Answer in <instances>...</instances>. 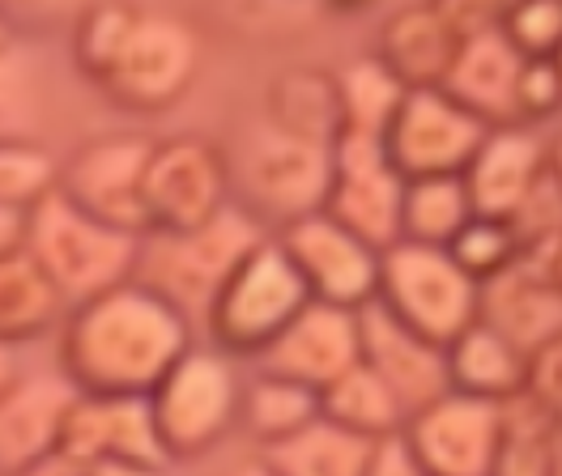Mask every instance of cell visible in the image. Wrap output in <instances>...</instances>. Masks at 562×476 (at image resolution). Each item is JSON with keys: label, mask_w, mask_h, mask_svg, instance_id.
I'll return each mask as SVG.
<instances>
[{"label": "cell", "mask_w": 562, "mask_h": 476, "mask_svg": "<svg viewBox=\"0 0 562 476\" xmlns=\"http://www.w3.org/2000/svg\"><path fill=\"white\" fill-rule=\"evenodd\" d=\"M192 324L137 281L72 306L60 332V374L81 396H149L196 344Z\"/></svg>", "instance_id": "cell-1"}, {"label": "cell", "mask_w": 562, "mask_h": 476, "mask_svg": "<svg viewBox=\"0 0 562 476\" xmlns=\"http://www.w3.org/2000/svg\"><path fill=\"white\" fill-rule=\"evenodd\" d=\"M269 238V230L231 201L210 222L176 230V235H145L137 247L133 281L158 294L162 303L179 310L192 328L205 324L217 290L231 281V272Z\"/></svg>", "instance_id": "cell-2"}, {"label": "cell", "mask_w": 562, "mask_h": 476, "mask_svg": "<svg viewBox=\"0 0 562 476\" xmlns=\"http://www.w3.org/2000/svg\"><path fill=\"white\" fill-rule=\"evenodd\" d=\"M137 247V235L111 230L103 222L86 217L60 192L38 201L22 222V251L43 269L69 310L133 281Z\"/></svg>", "instance_id": "cell-3"}, {"label": "cell", "mask_w": 562, "mask_h": 476, "mask_svg": "<svg viewBox=\"0 0 562 476\" xmlns=\"http://www.w3.org/2000/svg\"><path fill=\"white\" fill-rule=\"evenodd\" d=\"M239 392L244 378L235 358L213 344H192L145 396L167 460H201L222 446L231 430H239Z\"/></svg>", "instance_id": "cell-4"}, {"label": "cell", "mask_w": 562, "mask_h": 476, "mask_svg": "<svg viewBox=\"0 0 562 476\" xmlns=\"http://www.w3.org/2000/svg\"><path fill=\"white\" fill-rule=\"evenodd\" d=\"M307 303L312 298H307L299 272L269 235L217 290L201 328L210 332V344L217 353L260 358Z\"/></svg>", "instance_id": "cell-5"}, {"label": "cell", "mask_w": 562, "mask_h": 476, "mask_svg": "<svg viewBox=\"0 0 562 476\" xmlns=\"http://www.w3.org/2000/svg\"><path fill=\"white\" fill-rule=\"evenodd\" d=\"M375 303L430 344H452L469 324H477V281L439 247L392 242L380 251Z\"/></svg>", "instance_id": "cell-6"}, {"label": "cell", "mask_w": 562, "mask_h": 476, "mask_svg": "<svg viewBox=\"0 0 562 476\" xmlns=\"http://www.w3.org/2000/svg\"><path fill=\"white\" fill-rule=\"evenodd\" d=\"M196 34L171 13L133 9L94 86L124 111H167L196 77Z\"/></svg>", "instance_id": "cell-7"}, {"label": "cell", "mask_w": 562, "mask_h": 476, "mask_svg": "<svg viewBox=\"0 0 562 476\" xmlns=\"http://www.w3.org/2000/svg\"><path fill=\"white\" fill-rule=\"evenodd\" d=\"M328 174H333V149L285 136L265 124L260 133L247 136L239 158L231 162V188L239 183L244 192L239 208H247L260 226L278 222L281 230L324 208Z\"/></svg>", "instance_id": "cell-8"}, {"label": "cell", "mask_w": 562, "mask_h": 476, "mask_svg": "<svg viewBox=\"0 0 562 476\" xmlns=\"http://www.w3.org/2000/svg\"><path fill=\"white\" fill-rule=\"evenodd\" d=\"M140 204H145V235H176L210 222L213 213L231 204V158L201 136L154 140Z\"/></svg>", "instance_id": "cell-9"}, {"label": "cell", "mask_w": 562, "mask_h": 476, "mask_svg": "<svg viewBox=\"0 0 562 476\" xmlns=\"http://www.w3.org/2000/svg\"><path fill=\"white\" fill-rule=\"evenodd\" d=\"M486 133L491 128L457 106L443 90H405L380 145L401 179H435L469 167Z\"/></svg>", "instance_id": "cell-10"}, {"label": "cell", "mask_w": 562, "mask_h": 476, "mask_svg": "<svg viewBox=\"0 0 562 476\" xmlns=\"http://www.w3.org/2000/svg\"><path fill=\"white\" fill-rule=\"evenodd\" d=\"M559 230L525 242L512 269L477 285V324L512 340L525 358L559 340Z\"/></svg>", "instance_id": "cell-11"}, {"label": "cell", "mask_w": 562, "mask_h": 476, "mask_svg": "<svg viewBox=\"0 0 562 476\" xmlns=\"http://www.w3.org/2000/svg\"><path fill=\"white\" fill-rule=\"evenodd\" d=\"M273 242L294 264L312 303L341 306V310H362L367 303H375L380 251L353 238L350 230H341L328 213H307L281 226Z\"/></svg>", "instance_id": "cell-12"}, {"label": "cell", "mask_w": 562, "mask_h": 476, "mask_svg": "<svg viewBox=\"0 0 562 476\" xmlns=\"http://www.w3.org/2000/svg\"><path fill=\"white\" fill-rule=\"evenodd\" d=\"M149 145L154 140H137V136H103V140L81 145L60 167L56 192L86 217L140 238L145 235L140 183H145Z\"/></svg>", "instance_id": "cell-13"}, {"label": "cell", "mask_w": 562, "mask_h": 476, "mask_svg": "<svg viewBox=\"0 0 562 476\" xmlns=\"http://www.w3.org/2000/svg\"><path fill=\"white\" fill-rule=\"evenodd\" d=\"M491 13L482 4H405L380 26L375 60L401 90H439L464 34Z\"/></svg>", "instance_id": "cell-14"}, {"label": "cell", "mask_w": 562, "mask_h": 476, "mask_svg": "<svg viewBox=\"0 0 562 476\" xmlns=\"http://www.w3.org/2000/svg\"><path fill=\"white\" fill-rule=\"evenodd\" d=\"M503 434V405L439 396L414 417H405L401 442L426 476H491Z\"/></svg>", "instance_id": "cell-15"}, {"label": "cell", "mask_w": 562, "mask_h": 476, "mask_svg": "<svg viewBox=\"0 0 562 476\" xmlns=\"http://www.w3.org/2000/svg\"><path fill=\"white\" fill-rule=\"evenodd\" d=\"M401 192H405V179L392 170L380 140L341 136L333 145V174H328V196L319 213H328L341 230L362 238L367 247L387 251L396 242Z\"/></svg>", "instance_id": "cell-16"}, {"label": "cell", "mask_w": 562, "mask_h": 476, "mask_svg": "<svg viewBox=\"0 0 562 476\" xmlns=\"http://www.w3.org/2000/svg\"><path fill=\"white\" fill-rule=\"evenodd\" d=\"M460 183L469 192L473 217H494L516 226V217L537 201L546 183H554V158L541 145L537 128L507 124L491 128L469 167L460 170Z\"/></svg>", "instance_id": "cell-17"}, {"label": "cell", "mask_w": 562, "mask_h": 476, "mask_svg": "<svg viewBox=\"0 0 562 476\" xmlns=\"http://www.w3.org/2000/svg\"><path fill=\"white\" fill-rule=\"evenodd\" d=\"M358 362L392 392L405 417L448 396L443 344L418 337L414 328L392 319L380 303H367L358 310Z\"/></svg>", "instance_id": "cell-18"}, {"label": "cell", "mask_w": 562, "mask_h": 476, "mask_svg": "<svg viewBox=\"0 0 562 476\" xmlns=\"http://www.w3.org/2000/svg\"><path fill=\"white\" fill-rule=\"evenodd\" d=\"M60 451L140 468V473H167L171 464L154 434L145 396H81L77 392L65 430H60Z\"/></svg>", "instance_id": "cell-19"}, {"label": "cell", "mask_w": 562, "mask_h": 476, "mask_svg": "<svg viewBox=\"0 0 562 476\" xmlns=\"http://www.w3.org/2000/svg\"><path fill=\"white\" fill-rule=\"evenodd\" d=\"M77 387L60 371H22L0 392V476H22L60 451Z\"/></svg>", "instance_id": "cell-20"}, {"label": "cell", "mask_w": 562, "mask_h": 476, "mask_svg": "<svg viewBox=\"0 0 562 476\" xmlns=\"http://www.w3.org/2000/svg\"><path fill=\"white\" fill-rule=\"evenodd\" d=\"M256 362L260 374H278L307 392H324L358 362V310L307 303Z\"/></svg>", "instance_id": "cell-21"}, {"label": "cell", "mask_w": 562, "mask_h": 476, "mask_svg": "<svg viewBox=\"0 0 562 476\" xmlns=\"http://www.w3.org/2000/svg\"><path fill=\"white\" fill-rule=\"evenodd\" d=\"M525 60L512 52V43L498 34L494 13L464 34L457 60L443 77V94L464 106L473 120H482L486 128H507L516 124V81H520Z\"/></svg>", "instance_id": "cell-22"}, {"label": "cell", "mask_w": 562, "mask_h": 476, "mask_svg": "<svg viewBox=\"0 0 562 476\" xmlns=\"http://www.w3.org/2000/svg\"><path fill=\"white\" fill-rule=\"evenodd\" d=\"M525 353L503 340L486 324H469L452 344H443V366H448V392L507 405L525 387Z\"/></svg>", "instance_id": "cell-23"}, {"label": "cell", "mask_w": 562, "mask_h": 476, "mask_svg": "<svg viewBox=\"0 0 562 476\" xmlns=\"http://www.w3.org/2000/svg\"><path fill=\"white\" fill-rule=\"evenodd\" d=\"M60 315H69V306L22 247L0 256V344L18 353L22 344L47 337Z\"/></svg>", "instance_id": "cell-24"}, {"label": "cell", "mask_w": 562, "mask_h": 476, "mask_svg": "<svg viewBox=\"0 0 562 476\" xmlns=\"http://www.w3.org/2000/svg\"><path fill=\"white\" fill-rule=\"evenodd\" d=\"M269 128L333 149L337 136H341L337 72H324V68L285 72L273 86V94H269Z\"/></svg>", "instance_id": "cell-25"}, {"label": "cell", "mask_w": 562, "mask_h": 476, "mask_svg": "<svg viewBox=\"0 0 562 476\" xmlns=\"http://www.w3.org/2000/svg\"><path fill=\"white\" fill-rule=\"evenodd\" d=\"M316 400L319 421H328L333 430H346L353 439L384 442L396 439L405 426V412L392 400V392L362 362H353L346 374H337L324 392H316Z\"/></svg>", "instance_id": "cell-26"}, {"label": "cell", "mask_w": 562, "mask_h": 476, "mask_svg": "<svg viewBox=\"0 0 562 476\" xmlns=\"http://www.w3.org/2000/svg\"><path fill=\"white\" fill-rule=\"evenodd\" d=\"M469 217H473V204H469V192H464L460 174L405 179L401 217H396V242L448 251V242L469 226Z\"/></svg>", "instance_id": "cell-27"}, {"label": "cell", "mask_w": 562, "mask_h": 476, "mask_svg": "<svg viewBox=\"0 0 562 476\" xmlns=\"http://www.w3.org/2000/svg\"><path fill=\"white\" fill-rule=\"evenodd\" d=\"M319 421L316 392L278 378V374H256L239 392V430L256 442V451L303 434L307 426Z\"/></svg>", "instance_id": "cell-28"}, {"label": "cell", "mask_w": 562, "mask_h": 476, "mask_svg": "<svg viewBox=\"0 0 562 476\" xmlns=\"http://www.w3.org/2000/svg\"><path fill=\"white\" fill-rule=\"evenodd\" d=\"M371 446L375 442L353 439L346 430H333L328 421H316L294 439L256 451V460L269 468V476H362Z\"/></svg>", "instance_id": "cell-29"}, {"label": "cell", "mask_w": 562, "mask_h": 476, "mask_svg": "<svg viewBox=\"0 0 562 476\" xmlns=\"http://www.w3.org/2000/svg\"><path fill=\"white\" fill-rule=\"evenodd\" d=\"M491 476H559V417L507 400Z\"/></svg>", "instance_id": "cell-30"}, {"label": "cell", "mask_w": 562, "mask_h": 476, "mask_svg": "<svg viewBox=\"0 0 562 476\" xmlns=\"http://www.w3.org/2000/svg\"><path fill=\"white\" fill-rule=\"evenodd\" d=\"M401 86L384 72V65L358 60L346 72H337V99H341V136L353 140H384V128L401 102ZM337 136V140H341Z\"/></svg>", "instance_id": "cell-31"}, {"label": "cell", "mask_w": 562, "mask_h": 476, "mask_svg": "<svg viewBox=\"0 0 562 476\" xmlns=\"http://www.w3.org/2000/svg\"><path fill=\"white\" fill-rule=\"evenodd\" d=\"M43 124V90L38 68L13 43L0 52V145L9 140H38Z\"/></svg>", "instance_id": "cell-32"}, {"label": "cell", "mask_w": 562, "mask_h": 476, "mask_svg": "<svg viewBox=\"0 0 562 476\" xmlns=\"http://www.w3.org/2000/svg\"><path fill=\"white\" fill-rule=\"evenodd\" d=\"M56 179H60V167L38 140L0 145V208L26 217L38 201L56 192Z\"/></svg>", "instance_id": "cell-33"}, {"label": "cell", "mask_w": 562, "mask_h": 476, "mask_svg": "<svg viewBox=\"0 0 562 476\" xmlns=\"http://www.w3.org/2000/svg\"><path fill=\"white\" fill-rule=\"evenodd\" d=\"M520 251H525V238L516 235V226L494 222V217H469V226L448 242V256L457 260V269L473 276L477 285L512 269Z\"/></svg>", "instance_id": "cell-34"}, {"label": "cell", "mask_w": 562, "mask_h": 476, "mask_svg": "<svg viewBox=\"0 0 562 476\" xmlns=\"http://www.w3.org/2000/svg\"><path fill=\"white\" fill-rule=\"evenodd\" d=\"M498 34L512 43L520 60H559L562 9L559 4H516L494 13Z\"/></svg>", "instance_id": "cell-35"}, {"label": "cell", "mask_w": 562, "mask_h": 476, "mask_svg": "<svg viewBox=\"0 0 562 476\" xmlns=\"http://www.w3.org/2000/svg\"><path fill=\"white\" fill-rule=\"evenodd\" d=\"M128 18H133L128 4H99V9H86L81 13V22L72 31V60H77V68L90 81L106 68L115 43H120V34L128 26Z\"/></svg>", "instance_id": "cell-36"}, {"label": "cell", "mask_w": 562, "mask_h": 476, "mask_svg": "<svg viewBox=\"0 0 562 476\" xmlns=\"http://www.w3.org/2000/svg\"><path fill=\"white\" fill-rule=\"evenodd\" d=\"M559 106V60H525L516 81V124L537 128Z\"/></svg>", "instance_id": "cell-37"}, {"label": "cell", "mask_w": 562, "mask_h": 476, "mask_svg": "<svg viewBox=\"0 0 562 476\" xmlns=\"http://www.w3.org/2000/svg\"><path fill=\"white\" fill-rule=\"evenodd\" d=\"M562 337L550 340V344H541V349H532L525 362V387H520V400L532 408H541V412H550V417H559V387H562Z\"/></svg>", "instance_id": "cell-38"}, {"label": "cell", "mask_w": 562, "mask_h": 476, "mask_svg": "<svg viewBox=\"0 0 562 476\" xmlns=\"http://www.w3.org/2000/svg\"><path fill=\"white\" fill-rule=\"evenodd\" d=\"M22 476H162V473H140V468H124V464H106V460H86V455H69L56 451L43 464H35Z\"/></svg>", "instance_id": "cell-39"}, {"label": "cell", "mask_w": 562, "mask_h": 476, "mask_svg": "<svg viewBox=\"0 0 562 476\" xmlns=\"http://www.w3.org/2000/svg\"><path fill=\"white\" fill-rule=\"evenodd\" d=\"M362 476H426L414 464V455L405 451V442H401V434L396 439H384L371 446V455H367V473Z\"/></svg>", "instance_id": "cell-40"}, {"label": "cell", "mask_w": 562, "mask_h": 476, "mask_svg": "<svg viewBox=\"0 0 562 476\" xmlns=\"http://www.w3.org/2000/svg\"><path fill=\"white\" fill-rule=\"evenodd\" d=\"M22 213H9V208H0V256H9V251H18L22 247Z\"/></svg>", "instance_id": "cell-41"}, {"label": "cell", "mask_w": 562, "mask_h": 476, "mask_svg": "<svg viewBox=\"0 0 562 476\" xmlns=\"http://www.w3.org/2000/svg\"><path fill=\"white\" fill-rule=\"evenodd\" d=\"M18 374H22V362H18V353H13L9 344H0V392H4V387H9Z\"/></svg>", "instance_id": "cell-42"}, {"label": "cell", "mask_w": 562, "mask_h": 476, "mask_svg": "<svg viewBox=\"0 0 562 476\" xmlns=\"http://www.w3.org/2000/svg\"><path fill=\"white\" fill-rule=\"evenodd\" d=\"M231 476H269V468H265L260 460H247V464H239V468H235Z\"/></svg>", "instance_id": "cell-43"}, {"label": "cell", "mask_w": 562, "mask_h": 476, "mask_svg": "<svg viewBox=\"0 0 562 476\" xmlns=\"http://www.w3.org/2000/svg\"><path fill=\"white\" fill-rule=\"evenodd\" d=\"M9 43H13V38H9V26H4V18H0V52H4Z\"/></svg>", "instance_id": "cell-44"}]
</instances>
